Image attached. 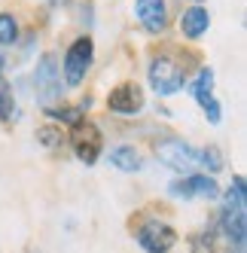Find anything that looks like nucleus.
Segmentation results:
<instances>
[{
    "label": "nucleus",
    "instance_id": "1",
    "mask_svg": "<svg viewBox=\"0 0 247 253\" xmlns=\"http://www.w3.org/2000/svg\"><path fill=\"white\" fill-rule=\"evenodd\" d=\"M147 77H150L153 92L159 98H168V95H177L186 85V64L174 55L171 49H165V52H156V55L150 58Z\"/></svg>",
    "mask_w": 247,
    "mask_h": 253
},
{
    "label": "nucleus",
    "instance_id": "2",
    "mask_svg": "<svg viewBox=\"0 0 247 253\" xmlns=\"http://www.w3.org/2000/svg\"><path fill=\"white\" fill-rule=\"evenodd\" d=\"M34 92H37L43 107H55V101H61L64 83H61V67L55 52H43V58L34 67Z\"/></svg>",
    "mask_w": 247,
    "mask_h": 253
},
{
    "label": "nucleus",
    "instance_id": "3",
    "mask_svg": "<svg viewBox=\"0 0 247 253\" xmlns=\"http://www.w3.org/2000/svg\"><path fill=\"white\" fill-rule=\"evenodd\" d=\"M92 61H95V43H92L89 34H82L64 52V61H61L64 85H80L85 80V74L92 70Z\"/></svg>",
    "mask_w": 247,
    "mask_h": 253
},
{
    "label": "nucleus",
    "instance_id": "4",
    "mask_svg": "<svg viewBox=\"0 0 247 253\" xmlns=\"http://www.w3.org/2000/svg\"><path fill=\"white\" fill-rule=\"evenodd\" d=\"M156 159L177 174H196L199 171V150L189 147L183 137H162L156 143Z\"/></svg>",
    "mask_w": 247,
    "mask_h": 253
},
{
    "label": "nucleus",
    "instance_id": "5",
    "mask_svg": "<svg viewBox=\"0 0 247 253\" xmlns=\"http://www.w3.org/2000/svg\"><path fill=\"white\" fill-rule=\"evenodd\" d=\"M131 232L144 253H171L177 247V229L165 220H144L131 226Z\"/></svg>",
    "mask_w": 247,
    "mask_h": 253
},
{
    "label": "nucleus",
    "instance_id": "6",
    "mask_svg": "<svg viewBox=\"0 0 247 253\" xmlns=\"http://www.w3.org/2000/svg\"><path fill=\"white\" fill-rule=\"evenodd\" d=\"M70 147H74V156L82 162V165H95V162L101 159V150H104V134L95 122H85L80 119L77 125H70Z\"/></svg>",
    "mask_w": 247,
    "mask_h": 253
},
{
    "label": "nucleus",
    "instance_id": "7",
    "mask_svg": "<svg viewBox=\"0 0 247 253\" xmlns=\"http://www.w3.org/2000/svg\"><path fill=\"white\" fill-rule=\"evenodd\" d=\"M168 192L174 198H186V202L189 198H205V202H217L220 198V186L210 174H186L180 180H174Z\"/></svg>",
    "mask_w": 247,
    "mask_h": 253
},
{
    "label": "nucleus",
    "instance_id": "8",
    "mask_svg": "<svg viewBox=\"0 0 247 253\" xmlns=\"http://www.w3.org/2000/svg\"><path fill=\"white\" fill-rule=\"evenodd\" d=\"M107 110L119 113V116H134L144 110V88H140L134 80H125L110 88L107 95Z\"/></svg>",
    "mask_w": 247,
    "mask_h": 253
},
{
    "label": "nucleus",
    "instance_id": "9",
    "mask_svg": "<svg viewBox=\"0 0 247 253\" xmlns=\"http://www.w3.org/2000/svg\"><path fill=\"white\" fill-rule=\"evenodd\" d=\"M220 232L226 235V241L235 247V253H244V247H247V211L235 208V205H223Z\"/></svg>",
    "mask_w": 247,
    "mask_h": 253
},
{
    "label": "nucleus",
    "instance_id": "10",
    "mask_svg": "<svg viewBox=\"0 0 247 253\" xmlns=\"http://www.w3.org/2000/svg\"><path fill=\"white\" fill-rule=\"evenodd\" d=\"M134 15L150 34H162L168 28V3L165 0H134Z\"/></svg>",
    "mask_w": 247,
    "mask_h": 253
},
{
    "label": "nucleus",
    "instance_id": "11",
    "mask_svg": "<svg viewBox=\"0 0 247 253\" xmlns=\"http://www.w3.org/2000/svg\"><path fill=\"white\" fill-rule=\"evenodd\" d=\"M207 28H210V12L205 9V6H189V9H183L180 12V34L186 40H199V37H205L207 34Z\"/></svg>",
    "mask_w": 247,
    "mask_h": 253
},
{
    "label": "nucleus",
    "instance_id": "12",
    "mask_svg": "<svg viewBox=\"0 0 247 253\" xmlns=\"http://www.w3.org/2000/svg\"><path fill=\"white\" fill-rule=\"evenodd\" d=\"M107 159H110V165L116 171H122V174H134V171H140V165H144L137 147H131V143H119V147H113L107 153Z\"/></svg>",
    "mask_w": 247,
    "mask_h": 253
},
{
    "label": "nucleus",
    "instance_id": "13",
    "mask_svg": "<svg viewBox=\"0 0 247 253\" xmlns=\"http://www.w3.org/2000/svg\"><path fill=\"white\" fill-rule=\"evenodd\" d=\"M34 137H37V143H40L43 150H61L64 143H67V134L61 131V125H52V122L49 125H40Z\"/></svg>",
    "mask_w": 247,
    "mask_h": 253
},
{
    "label": "nucleus",
    "instance_id": "14",
    "mask_svg": "<svg viewBox=\"0 0 247 253\" xmlns=\"http://www.w3.org/2000/svg\"><path fill=\"white\" fill-rule=\"evenodd\" d=\"M46 116L52 122H61V125H77L82 116H85V107L77 104V107H43Z\"/></svg>",
    "mask_w": 247,
    "mask_h": 253
},
{
    "label": "nucleus",
    "instance_id": "15",
    "mask_svg": "<svg viewBox=\"0 0 247 253\" xmlns=\"http://www.w3.org/2000/svg\"><path fill=\"white\" fill-rule=\"evenodd\" d=\"M189 92H192V98H196V101L214 95V70H210V67H202L199 74H196V80L189 83Z\"/></svg>",
    "mask_w": 247,
    "mask_h": 253
},
{
    "label": "nucleus",
    "instance_id": "16",
    "mask_svg": "<svg viewBox=\"0 0 247 253\" xmlns=\"http://www.w3.org/2000/svg\"><path fill=\"white\" fill-rule=\"evenodd\" d=\"M189 253H217V235L214 229H202L189 238Z\"/></svg>",
    "mask_w": 247,
    "mask_h": 253
},
{
    "label": "nucleus",
    "instance_id": "17",
    "mask_svg": "<svg viewBox=\"0 0 247 253\" xmlns=\"http://www.w3.org/2000/svg\"><path fill=\"white\" fill-rule=\"evenodd\" d=\"M223 205L247 208V183H244V177H241V174H235V177H232V186L226 189V198H223Z\"/></svg>",
    "mask_w": 247,
    "mask_h": 253
},
{
    "label": "nucleus",
    "instance_id": "18",
    "mask_svg": "<svg viewBox=\"0 0 247 253\" xmlns=\"http://www.w3.org/2000/svg\"><path fill=\"white\" fill-rule=\"evenodd\" d=\"M19 40V19L12 12H0V46H12Z\"/></svg>",
    "mask_w": 247,
    "mask_h": 253
},
{
    "label": "nucleus",
    "instance_id": "19",
    "mask_svg": "<svg viewBox=\"0 0 247 253\" xmlns=\"http://www.w3.org/2000/svg\"><path fill=\"white\" fill-rule=\"evenodd\" d=\"M199 168H205L207 174H217L223 168V156L217 147H202L199 150Z\"/></svg>",
    "mask_w": 247,
    "mask_h": 253
},
{
    "label": "nucleus",
    "instance_id": "20",
    "mask_svg": "<svg viewBox=\"0 0 247 253\" xmlns=\"http://www.w3.org/2000/svg\"><path fill=\"white\" fill-rule=\"evenodd\" d=\"M12 107H15L12 88H9L6 77H0V122H9V119H12Z\"/></svg>",
    "mask_w": 247,
    "mask_h": 253
},
{
    "label": "nucleus",
    "instance_id": "21",
    "mask_svg": "<svg viewBox=\"0 0 247 253\" xmlns=\"http://www.w3.org/2000/svg\"><path fill=\"white\" fill-rule=\"evenodd\" d=\"M199 107H202V113H205V119H207L210 125H220V122H223V107H220V101H217L214 95L202 98Z\"/></svg>",
    "mask_w": 247,
    "mask_h": 253
},
{
    "label": "nucleus",
    "instance_id": "22",
    "mask_svg": "<svg viewBox=\"0 0 247 253\" xmlns=\"http://www.w3.org/2000/svg\"><path fill=\"white\" fill-rule=\"evenodd\" d=\"M3 64H6V58H3V55H0V70H3Z\"/></svg>",
    "mask_w": 247,
    "mask_h": 253
},
{
    "label": "nucleus",
    "instance_id": "23",
    "mask_svg": "<svg viewBox=\"0 0 247 253\" xmlns=\"http://www.w3.org/2000/svg\"><path fill=\"white\" fill-rule=\"evenodd\" d=\"M192 3H202V0H192Z\"/></svg>",
    "mask_w": 247,
    "mask_h": 253
}]
</instances>
